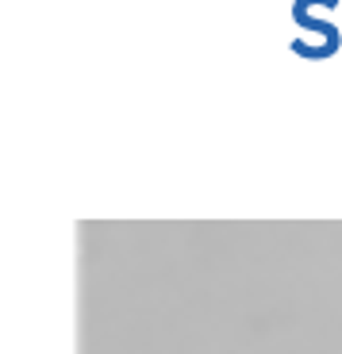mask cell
<instances>
[{"instance_id": "cell-1", "label": "cell", "mask_w": 342, "mask_h": 354, "mask_svg": "<svg viewBox=\"0 0 342 354\" xmlns=\"http://www.w3.org/2000/svg\"><path fill=\"white\" fill-rule=\"evenodd\" d=\"M319 0H292V19H296L304 31H316L319 35V46L316 50H304L300 58H312V62H319V58H331V54H339L342 46V35H339V27L331 24V19H319L312 16V8H316Z\"/></svg>"}]
</instances>
